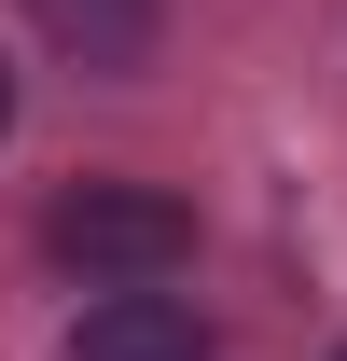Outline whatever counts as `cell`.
<instances>
[{"instance_id":"7a4b0ae2","label":"cell","mask_w":347,"mask_h":361,"mask_svg":"<svg viewBox=\"0 0 347 361\" xmlns=\"http://www.w3.org/2000/svg\"><path fill=\"white\" fill-rule=\"evenodd\" d=\"M70 361H209V319L181 306L167 278H139V292H97L70 319Z\"/></svg>"},{"instance_id":"6da1fadb","label":"cell","mask_w":347,"mask_h":361,"mask_svg":"<svg viewBox=\"0 0 347 361\" xmlns=\"http://www.w3.org/2000/svg\"><path fill=\"white\" fill-rule=\"evenodd\" d=\"M42 250L84 278V292H139V278H181V264H195V209L153 195V180H84V195L42 209Z\"/></svg>"},{"instance_id":"5b68a950","label":"cell","mask_w":347,"mask_h":361,"mask_svg":"<svg viewBox=\"0 0 347 361\" xmlns=\"http://www.w3.org/2000/svg\"><path fill=\"white\" fill-rule=\"evenodd\" d=\"M334 361H347V348H334Z\"/></svg>"},{"instance_id":"277c9868","label":"cell","mask_w":347,"mask_h":361,"mask_svg":"<svg viewBox=\"0 0 347 361\" xmlns=\"http://www.w3.org/2000/svg\"><path fill=\"white\" fill-rule=\"evenodd\" d=\"M0 126H14V70H0Z\"/></svg>"},{"instance_id":"3957f363","label":"cell","mask_w":347,"mask_h":361,"mask_svg":"<svg viewBox=\"0 0 347 361\" xmlns=\"http://www.w3.org/2000/svg\"><path fill=\"white\" fill-rule=\"evenodd\" d=\"M28 14H42L84 70H139V56H153V0H28Z\"/></svg>"}]
</instances>
